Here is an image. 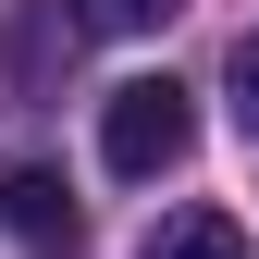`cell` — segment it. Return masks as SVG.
<instances>
[{
	"mask_svg": "<svg viewBox=\"0 0 259 259\" xmlns=\"http://www.w3.org/2000/svg\"><path fill=\"white\" fill-rule=\"evenodd\" d=\"M185 148H198V99H185L173 74H136V87H111V99H99V160H111L123 185L173 173Z\"/></svg>",
	"mask_w": 259,
	"mask_h": 259,
	"instance_id": "1",
	"label": "cell"
},
{
	"mask_svg": "<svg viewBox=\"0 0 259 259\" xmlns=\"http://www.w3.org/2000/svg\"><path fill=\"white\" fill-rule=\"evenodd\" d=\"M0 222H13L37 259H74V235H87L74 185H62V173H37V160H13V173H0Z\"/></svg>",
	"mask_w": 259,
	"mask_h": 259,
	"instance_id": "2",
	"label": "cell"
},
{
	"mask_svg": "<svg viewBox=\"0 0 259 259\" xmlns=\"http://www.w3.org/2000/svg\"><path fill=\"white\" fill-rule=\"evenodd\" d=\"M136 259H247V235H235V210H160Z\"/></svg>",
	"mask_w": 259,
	"mask_h": 259,
	"instance_id": "3",
	"label": "cell"
},
{
	"mask_svg": "<svg viewBox=\"0 0 259 259\" xmlns=\"http://www.w3.org/2000/svg\"><path fill=\"white\" fill-rule=\"evenodd\" d=\"M173 13H185V0H74V25H87V37H160Z\"/></svg>",
	"mask_w": 259,
	"mask_h": 259,
	"instance_id": "4",
	"label": "cell"
},
{
	"mask_svg": "<svg viewBox=\"0 0 259 259\" xmlns=\"http://www.w3.org/2000/svg\"><path fill=\"white\" fill-rule=\"evenodd\" d=\"M0 50H13V74H50V62H74V25H13Z\"/></svg>",
	"mask_w": 259,
	"mask_h": 259,
	"instance_id": "5",
	"label": "cell"
},
{
	"mask_svg": "<svg viewBox=\"0 0 259 259\" xmlns=\"http://www.w3.org/2000/svg\"><path fill=\"white\" fill-rule=\"evenodd\" d=\"M222 87H235V123H247V148H259V25L235 37V74H222Z\"/></svg>",
	"mask_w": 259,
	"mask_h": 259,
	"instance_id": "6",
	"label": "cell"
}]
</instances>
